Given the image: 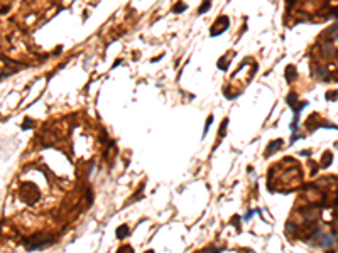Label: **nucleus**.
<instances>
[{
    "label": "nucleus",
    "mask_w": 338,
    "mask_h": 253,
    "mask_svg": "<svg viewBox=\"0 0 338 253\" xmlns=\"http://www.w3.org/2000/svg\"><path fill=\"white\" fill-rule=\"evenodd\" d=\"M184 10H186V3H181V2L176 3V7H174V12L176 14H178V12H184Z\"/></svg>",
    "instance_id": "obj_1"
},
{
    "label": "nucleus",
    "mask_w": 338,
    "mask_h": 253,
    "mask_svg": "<svg viewBox=\"0 0 338 253\" xmlns=\"http://www.w3.org/2000/svg\"><path fill=\"white\" fill-rule=\"evenodd\" d=\"M208 5H210V0H205V3L201 5V9H200V14H205V12H206V10H208L206 7H208Z\"/></svg>",
    "instance_id": "obj_2"
}]
</instances>
